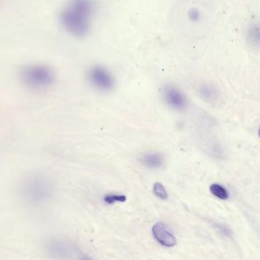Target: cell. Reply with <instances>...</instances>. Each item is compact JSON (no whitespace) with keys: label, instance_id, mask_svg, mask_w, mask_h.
Masks as SVG:
<instances>
[{"label":"cell","instance_id":"obj_1","mask_svg":"<svg viewBox=\"0 0 260 260\" xmlns=\"http://www.w3.org/2000/svg\"><path fill=\"white\" fill-rule=\"evenodd\" d=\"M96 11L95 0H69L59 14V22L69 35L85 38L92 27Z\"/></svg>","mask_w":260,"mask_h":260},{"label":"cell","instance_id":"obj_2","mask_svg":"<svg viewBox=\"0 0 260 260\" xmlns=\"http://www.w3.org/2000/svg\"><path fill=\"white\" fill-rule=\"evenodd\" d=\"M52 193L53 184L48 177L42 174H31L20 185V197L27 206H41L50 199Z\"/></svg>","mask_w":260,"mask_h":260},{"label":"cell","instance_id":"obj_3","mask_svg":"<svg viewBox=\"0 0 260 260\" xmlns=\"http://www.w3.org/2000/svg\"><path fill=\"white\" fill-rule=\"evenodd\" d=\"M21 81L31 90H42L54 83L56 74L51 67L43 64L26 66L20 73Z\"/></svg>","mask_w":260,"mask_h":260},{"label":"cell","instance_id":"obj_4","mask_svg":"<svg viewBox=\"0 0 260 260\" xmlns=\"http://www.w3.org/2000/svg\"><path fill=\"white\" fill-rule=\"evenodd\" d=\"M87 78L89 83L101 92L111 91L115 86V78L109 69L105 66L93 65L87 72Z\"/></svg>","mask_w":260,"mask_h":260},{"label":"cell","instance_id":"obj_5","mask_svg":"<svg viewBox=\"0 0 260 260\" xmlns=\"http://www.w3.org/2000/svg\"><path fill=\"white\" fill-rule=\"evenodd\" d=\"M164 100L168 106L177 111H182L187 106V99L177 87L174 85H166L162 90Z\"/></svg>","mask_w":260,"mask_h":260},{"label":"cell","instance_id":"obj_6","mask_svg":"<svg viewBox=\"0 0 260 260\" xmlns=\"http://www.w3.org/2000/svg\"><path fill=\"white\" fill-rule=\"evenodd\" d=\"M154 239L165 247H173L177 244V240L170 232L168 226L162 222L156 223L152 227Z\"/></svg>","mask_w":260,"mask_h":260},{"label":"cell","instance_id":"obj_7","mask_svg":"<svg viewBox=\"0 0 260 260\" xmlns=\"http://www.w3.org/2000/svg\"><path fill=\"white\" fill-rule=\"evenodd\" d=\"M47 251L56 258H69L73 254V247L67 241L59 239L50 240L47 243Z\"/></svg>","mask_w":260,"mask_h":260},{"label":"cell","instance_id":"obj_8","mask_svg":"<svg viewBox=\"0 0 260 260\" xmlns=\"http://www.w3.org/2000/svg\"><path fill=\"white\" fill-rule=\"evenodd\" d=\"M141 163L149 169H159L164 164V158L158 153H148L142 156Z\"/></svg>","mask_w":260,"mask_h":260},{"label":"cell","instance_id":"obj_9","mask_svg":"<svg viewBox=\"0 0 260 260\" xmlns=\"http://www.w3.org/2000/svg\"><path fill=\"white\" fill-rule=\"evenodd\" d=\"M247 41L250 47L260 50L259 22H254L249 26L247 32Z\"/></svg>","mask_w":260,"mask_h":260},{"label":"cell","instance_id":"obj_10","mask_svg":"<svg viewBox=\"0 0 260 260\" xmlns=\"http://www.w3.org/2000/svg\"><path fill=\"white\" fill-rule=\"evenodd\" d=\"M200 93L203 98L207 100H213L218 96V92L212 85L204 84L200 89Z\"/></svg>","mask_w":260,"mask_h":260},{"label":"cell","instance_id":"obj_11","mask_svg":"<svg viewBox=\"0 0 260 260\" xmlns=\"http://www.w3.org/2000/svg\"><path fill=\"white\" fill-rule=\"evenodd\" d=\"M210 191L212 195L221 200H227L229 198V192L223 186L218 184H212L210 186Z\"/></svg>","mask_w":260,"mask_h":260},{"label":"cell","instance_id":"obj_12","mask_svg":"<svg viewBox=\"0 0 260 260\" xmlns=\"http://www.w3.org/2000/svg\"><path fill=\"white\" fill-rule=\"evenodd\" d=\"M153 192H154V195L160 199L166 200L168 198V192H167L166 189L161 183H154Z\"/></svg>","mask_w":260,"mask_h":260},{"label":"cell","instance_id":"obj_13","mask_svg":"<svg viewBox=\"0 0 260 260\" xmlns=\"http://www.w3.org/2000/svg\"><path fill=\"white\" fill-rule=\"evenodd\" d=\"M126 197L123 195H117V194H109L105 195L104 201L108 205H113L116 203H124Z\"/></svg>","mask_w":260,"mask_h":260},{"label":"cell","instance_id":"obj_14","mask_svg":"<svg viewBox=\"0 0 260 260\" xmlns=\"http://www.w3.org/2000/svg\"><path fill=\"white\" fill-rule=\"evenodd\" d=\"M188 15H189V19L192 21H199V20L200 19V17H201L200 11L196 9V8L191 9L190 10H189V13H188Z\"/></svg>","mask_w":260,"mask_h":260},{"label":"cell","instance_id":"obj_15","mask_svg":"<svg viewBox=\"0 0 260 260\" xmlns=\"http://www.w3.org/2000/svg\"><path fill=\"white\" fill-rule=\"evenodd\" d=\"M258 133H259V137H260V127H259V131H258Z\"/></svg>","mask_w":260,"mask_h":260}]
</instances>
